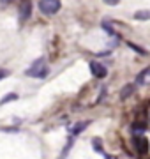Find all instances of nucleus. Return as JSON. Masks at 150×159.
I'll list each match as a JSON object with an SVG mask.
<instances>
[{
    "mask_svg": "<svg viewBox=\"0 0 150 159\" xmlns=\"http://www.w3.org/2000/svg\"><path fill=\"white\" fill-rule=\"evenodd\" d=\"M7 74H9V73H7L6 69H0V80H4V78L7 76Z\"/></svg>",
    "mask_w": 150,
    "mask_h": 159,
    "instance_id": "nucleus-13",
    "label": "nucleus"
},
{
    "mask_svg": "<svg viewBox=\"0 0 150 159\" xmlns=\"http://www.w3.org/2000/svg\"><path fill=\"white\" fill-rule=\"evenodd\" d=\"M30 12H32V4L30 2H23L21 7H20V21L23 23L25 20H29Z\"/></svg>",
    "mask_w": 150,
    "mask_h": 159,
    "instance_id": "nucleus-5",
    "label": "nucleus"
},
{
    "mask_svg": "<svg viewBox=\"0 0 150 159\" xmlns=\"http://www.w3.org/2000/svg\"><path fill=\"white\" fill-rule=\"evenodd\" d=\"M133 145H134V148H136V152H138V154H141V156L148 154L150 145H148V140H147L145 136H134Z\"/></svg>",
    "mask_w": 150,
    "mask_h": 159,
    "instance_id": "nucleus-3",
    "label": "nucleus"
},
{
    "mask_svg": "<svg viewBox=\"0 0 150 159\" xmlns=\"http://www.w3.org/2000/svg\"><path fill=\"white\" fill-rule=\"evenodd\" d=\"M87 125H88V122H80V124H76V127L73 129V134H80L81 131L87 129Z\"/></svg>",
    "mask_w": 150,
    "mask_h": 159,
    "instance_id": "nucleus-8",
    "label": "nucleus"
},
{
    "mask_svg": "<svg viewBox=\"0 0 150 159\" xmlns=\"http://www.w3.org/2000/svg\"><path fill=\"white\" fill-rule=\"evenodd\" d=\"M46 73H48V67H46L44 58H37V60L29 67V71H27V74L32 76V78H44Z\"/></svg>",
    "mask_w": 150,
    "mask_h": 159,
    "instance_id": "nucleus-1",
    "label": "nucleus"
},
{
    "mask_svg": "<svg viewBox=\"0 0 150 159\" xmlns=\"http://www.w3.org/2000/svg\"><path fill=\"white\" fill-rule=\"evenodd\" d=\"M16 94H7L6 97H4V99H2V101H0V104H6L7 101H14V99H16Z\"/></svg>",
    "mask_w": 150,
    "mask_h": 159,
    "instance_id": "nucleus-10",
    "label": "nucleus"
},
{
    "mask_svg": "<svg viewBox=\"0 0 150 159\" xmlns=\"http://www.w3.org/2000/svg\"><path fill=\"white\" fill-rule=\"evenodd\" d=\"M90 73L95 76V78H104L108 74V69L106 66H103L101 62H90Z\"/></svg>",
    "mask_w": 150,
    "mask_h": 159,
    "instance_id": "nucleus-4",
    "label": "nucleus"
},
{
    "mask_svg": "<svg viewBox=\"0 0 150 159\" xmlns=\"http://www.w3.org/2000/svg\"><path fill=\"white\" fill-rule=\"evenodd\" d=\"M136 20H150V11H139L134 14Z\"/></svg>",
    "mask_w": 150,
    "mask_h": 159,
    "instance_id": "nucleus-9",
    "label": "nucleus"
},
{
    "mask_svg": "<svg viewBox=\"0 0 150 159\" xmlns=\"http://www.w3.org/2000/svg\"><path fill=\"white\" fill-rule=\"evenodd\" d=\"M103 29L106 30V32H108V34H111V35H115V32H113V30H111V27H110V25H108V23H106V21L103 23Z\"/></svg>",
    "mask_w": 150,
    "mask_h": 159,
    "instance_id": "nucleus-12",
    "label": "nucleus"
},
{
    "mask_svg": "<svg viewBox=\"0 0 150 159\" xmlns=\"http://www.w3.org/2000/svg\"><path fill=\"white\" fill-rule=\"evenodd\" d=\"M134 92V83H131V85H127V87H124L120 90V99H127V97L131 96Z\"/></svg>",
    "mask_w": 150,
    "mask_h": 159,
    "instance_id": "nucleus-7",
    "label": "nucleus"
},
{
    "mask_svg": "<svg viewBox=\"0 0 150 159\" xmlns=\"http://www.w3.org/2000/svg\"><path fill=\"white\" fill-rule=\"evenodd\" d=\"M60 2L58 0H41L39 2V9L41 12H44L46 16H51V14H57L60 11Z\"/></svg>",
    "mask_w": 150,
    "mask_h": 159,
    "instance_id": "nucleus-2",
    "label": "nucleus"
},
{
    "mask_svg": "<svg viewBox=\"0 0 150 159\" xmlns=\"http://www.w3.org/2000/svg\"><path fill=\"white\" fill-rule=\"evenodd\" d=\"M147 129V125L145 124H133V131H138V133H141V131Z\"/></svg>",
    "mask_w": 150,
    "mask_h": 159,
    "instance_id": "nucleus-11",
    "label": "nucleus"
},
{
    "mask_svg": "<svg viewBox=\"0 0 150 159\" xmlns=\"http://www.w3.org/2000/svg\"><path fill=\"white\" fill-rule=\"evenodd\" d=\"M148 81H150V67L143 69V71L136 76V83H138V85H145V83H148Z\"/></svg>",
    "mask_w": 150,
    "mask_h": 159,
    "instance_id": "nucleus-6",
    "label": "nucleus"
}]
</instances>
